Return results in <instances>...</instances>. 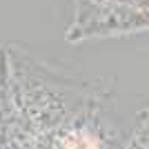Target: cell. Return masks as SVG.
I'll return each mask as SVG.
<instances>
[{
    "label": "cell",
    "instance_id": "6da1fadb",
    "mask_svg": "<svg viewBox=\"0 0 149 149\" xmlns=\"http://www.w3.org/2000/svg\"><path fill=\"white\" fill-rule=\"evenodd\" d=\"M67 149H98V145L93 143L89 136H78L74 140H69Z\"/></svg>",
    "mask_w": 149,
    "mask_h": 149
}]
</instances>
